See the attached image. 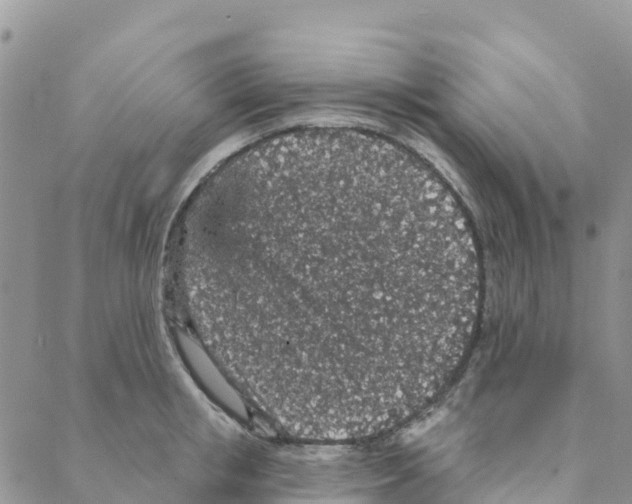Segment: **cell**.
Masks as SVG:
<instances>
[{
	"instance_id": "6da1fadb",
	"label": "cell",
	"mask_w": 632,
	"mask_h": 504,
	"mask_svg": "<svg viewBox=\"0 0 632 504\" xmlns=\"http://www.w3.org/2000/svg\"><path fill=\"white\" fill-rule=\"evenodd\" d=\"M462 254L437 201L399 172L332 154L231 181L198 255L209 347L270 419L336 432L421 396L456 328Z\"/></svg>"
},
{
	"instance_id": "7a4b0ae2",
	"label": "cell",
	"mask_w": 632,
	"mask_h": 504,
	"mask_svg": "<svg viewBox=\"0 0 632 504\" xmlns=\"http://www.w3.org/2000/svg\"><path fill=\"white\" fill-rule=\"evenodd\" d=\"M180 340L193 368L210 392L232 411L244 413L242 401L201 347L187 336H181Z\"/></svg>"
}]
</instances>
